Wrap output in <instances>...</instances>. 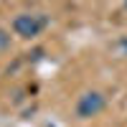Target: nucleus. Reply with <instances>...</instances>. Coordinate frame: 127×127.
I'll return each instance as SVG.
<instances>
[{"label":"nucleus","instance_id":"nucleus-2","mask_svg":"<svg viewBox=\"0 0 127 127\" xmlns=\"http://www.w3.org/2000/svg\"><path fill=\"white\" fill-rule=\"evenodd\" d=\"M104 107H107L104 94H99V92H84L76 99V107L74 109H76L79 120H92V117H97V114H102Z\"/></svg>","mask_w":127,"mask_h":127},{"label":"nucleus","instance_id":"nucleus-4","mask_svg":"<svg viewBox=\"0 0 127 127\" xmlns=\"http://www.w3.org/2000/svg\"><path fill=\"white\" fill-rule=\"evenodd\" d=\"M5 33H3V31H0V46H5V38H3Z\"/></svg>","mask_w":127,"mask_h":127},{"label":"nucleus","instance_id":"nucleus-5","mask_svg":"<svg viewBox=\"0 0 127 127\" xmlns=\"http://www.w3.org/2000/svg\"><path fill=\"white\" fill-rule=\"evenodd\" d=\"M125 3H127V0H125Z\"/></svg>","mask_w":127,"mask_h":127},{"label":"nucleus","instance_id":"nucleus-3","mask_svg":"<svg viewBox=\"0 0 127 127\" xmlns=\"http://www.w3.org/2000/svg\"><path fill=\"white\" fill-rule=\"evenodd\" d=\"M120 48H125V54H127V38H122V41H120Z\"/></svg>","mask_w":127,"mask_h":127},{"label":"nucleus","instance_id":"nucleus-1","mask_svg":"<svg viewBox=\"0 0 127 127\" xmlns=\"http://www.w3.org/2000/svg\"><path fill=\"white\" fill-rule=\"evenodd\" d=\"M48 26V18L43 13H20L13 18V31L20 38H36Z\"/></svg>","mask_w":127,"mask_h":127}]
</instances>
